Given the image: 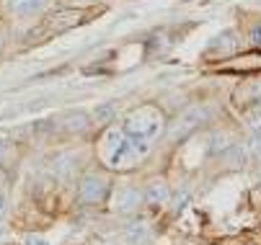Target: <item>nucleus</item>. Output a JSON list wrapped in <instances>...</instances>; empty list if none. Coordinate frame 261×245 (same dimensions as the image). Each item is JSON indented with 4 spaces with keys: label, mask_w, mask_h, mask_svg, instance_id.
Listing matches in <instances>:
<instances>
[{
    "label": "nucleus",
    "mask_w": 261,
    "mask_h": 245,
    "mask_svg": "<svg viewBox=\"0 0 261 245\" xmlns=\"http://www.w3.org/2000/svg\"><path fill=\"white\" fill-rule=\"evenodd\" d=\"M122 132L129 139H142V142H153V139L163 132V114H158L155 109H140L132 111L124 119Z\"/></svg>",
    "instance_id": "f257e3e1"
},
{
    "label": "nucleus",
    "mask_w": 261,
    "mask_h": 245,
    "mask_svg": "<svg viewBox=\"0 0 261 245\" xmlns=\"http://www.w3.org/2000/svg\"><path fill=\"white\" fill-rule=\"evenodd\" d=\"M103 158L111 168H129L137 158H142L135 142L119 129H109L103 137Z\"/></svg>",
    "instance_id": "f03ea898"
},
{
    "label": "nucleus",
    "mask_w": 261,
    "mask_h": 245,
    "mask_svg": "<svg viewBox=\"0 0 261 245\" xmlns=\"http://www.w3.org/2000/svg\"><path fill=\"white\" fill-rule=\"evenodd\" d=\"M210 119V109L207 106H194V109H189L178 121H176V127H173V132H171V139L176 142V139H184L189 132H194L199 124H204Z\"/></svg>",
    "instance_id": "7ed1b4c3"
},
{
    "label": "nucleus",
    "mask_w": 261,
    "mask_h": 245,
    "mask_svg": "<svg viewBox=\"0 0 261 245\" xmlns=\"http://www.w3.org/2000/svg\"><path fill=\"white\" fill-rule=\"evenodd\" d=\"M106 178L96 176V173H91V176H86L78 186V199L83 204H98L103 196H106Z\"/></svg>",
    "instance_id": "20e7f679"
},
{
    "label": "nucleus",
    "mask_w": 261,
    "mask_h": 245,
    "mask_svg": "<svg viewBox=\"0 0 261 245\" xmlns=\"http://www.w3.org/2000/svg\"><path fill=\"white\" fill-rule=\"evenodd\" d=\"M140 201H142V194L137 189H129V186H124V189H119L114 194V209H117L119 215L135 212V209L140 206Z\"/></svg>",
    "instance_id": "39448f33"
},
{
    "label": "nucleus",
    "mask_w": 261,
    "mask_h": 245,
    "mask_svg": "<svg viewBox=\"0 0 261 245\" xmlns=\"http://www.w3.org/2000/svg\"><path fill=\"white\" fill-rule=\"evenodd\" d=\"M124 242L127 245H147L150 242V227L145 222H132L124 230Z\"/></svg>",
    "instance_id": "423d86ee"
},
{
    "label": "nucleus",
    "mask_w": 261,
    "mask_h": 245,
    "mask_svg": "<svg viewBox=\"0 0 261 245\" xmlns=\"http://www.w3.org/2000/svg\"><path fill=\"white\" fill-rule=\"evenodd\" d=\"M72 170H75V155L72 152H65V155H57L55 165H52V173L57 181H70L72 178Z\"/></svg>",
    "instance_id": "0eeeda50"
},
{
    "label": "nucleus",
    "mask_w": 261,
    "mask_h": 245,
    "mask_svg": "<svg viewBox=\"0 0 261 245\" xmlns=\"http://www.w3.org/2000/svg\"><path fill=\"white\" fill-rule=\"evenodd\" d=\"M142 199L147 204H153V206H161V204L168 201V186L163 181H153L150 186H147V191L142 194Z\"/></svg>",
    "instance_id": "6e6552de"
},
{
    "label": "nucleus",
    "mask_w": 261,
    "mask_h": 245,
    "mask_svg": "<svg viewBox=\"0 0 261 245\" xmlns=\"http://www.w3.org/2000/svg\"><path fill=\"white\" fill-rule=\"evenodd\" d=\"M60 127L67 129V132H81V129L88 127V116L81 114V111H67V114L60 116Z\"/></svg>",
    "instance_id": "1a4fd4ad"
},
{
    "label": "nucleus",
    "mask_w": 261,
    "mask_h": 245,
    "mask_svg": "<svg viewBox=\"0 0 261 245\" xmlns=\"http://www.w3.org/2000/svg\"><path fill=\"white\" fill-rule=\"evenodd\" d=\"M8 6L18 16H34L36 11H42L44 0H8Z\"/></svg>",
    "instance_id": "9d476101"
},
{
    "label": "nucleus",
    "mask_w": 261,
    "mask_h": 245,
    "mask_svg": "<svg viewBox=\"0 0 261 245\" xmlns=\"http://www.w3.org/2000/svg\"><path fill=\"white\" fill-rule=\"evenodd\" d=\"M233 39H236L233 34H225V37L215 39V44H212V49H210V52H217V49H222V54L233 52V49H236V42H233Z\"/></svg>",
    "instance_id": "9b49d317"
},
{
    "label": "nucleus",
    "mask_w": 261,
    "mask_h": 245,
    "mask_svg": "<svg viewBox=\"0 0 261 245\" xmlns=\"http://www.w3.org/2000/svg\"><path fill=\"white\" fill-rule=\"evenodd\" d=\"M186 201H189V191H184V194L178 191V196L173 199V215H178V212H181V209H184V204H186Z\"/></svg>",
    "instance_id": "f8f14e48"
},
{
    "label": "nucleus",
    "mask_w": 261,
    "mask_h": 245,
    "mask_svg": "<svg viewBox=\"0 0 261 245\" xmlns=\"http://www.w3.org/2000/svg\"><path fill=\"white\" fill-rule=\"evenodd\" d=\"M111 114H114V109H111V106H109V103H106V106H101V109H96V114H93V116H96L98 121H106V119H111Z\"/></svg>",
    "instance_id": "ddd939ff"
},
{
    "label": "nucleus",
    "mask_w": 261,
    "mask_h": 245,
    "mask_svg": "<svg viewBox=\"0 0 261 245\" xmlns=\"http://www.w3.org/2000/svg\"><path fill=\"white\" fill-rule=\"evenodd\" d=\"M248 39H251L253 47H261V23H256V26L251 28V37H248Z\"/></svg>",
    "instance_id": "4468645a"
},
{
    "label": "nucleus",
    "mask_w": 261,
    "mask_h": 245,
    "mask_svg": "<svg viewBox=\"0 0 261 245\" xmlns=\"http://www.w3.org/2000/svg\"><path fill=\"white\" fill-rule=\"evenodd\" d=\"M23 245H49L44 237H39V235H29L26 240H23Z\"/></svg>",
    "instance_id": "2eb2a0df"
},
{
    "label": "nucleus",
    "mask_w": 261,
    "mask_h": 245,
    "mask_svg": "<svg viewBox=\"0 0 261 245\" xmlns=\"http://www.w3.org/2000/svg\"><path fill=\"white\" fill-rule=\"evenodd\" d=\"M251 121H253V127H258V121H261V106H256V111L251 114Z\"/></svg>",
    "instance_id": "dca6fc26"
},
{
    "label": "nucleus",
    "mask_w": 261,
    "mask_h": 245,
    "mask_svg": "<svg viewBox=\"0 0 261 245\" xmlns=\"http://www.w3.org/2000/svg\"><path fill=\"white\" fill-rule=\"evenodd\" d=\"M3 209H6V196L0 194V217H3Z\"/></svg>",
    "instance_id": "f3484780"
},
{
    "label": "nucleus",
    "mask_w": 261,
    "mask_h": 245,
    "mask_svg": "<svg viewBox=\"0 0 261 245\" xmlns=\"http://www.w3.org/2000/svg\"><path fill=\"white\" fill-rule=\"evenodd\" d=\"M3 147H6V142H3V137H0V155H3Z\"/></svg>",
    "instance_id": "a211bd4d"
},
{
    "label": "nucleus",
    "mask_w": 261,
    "mask_h": 245,
    "mask_svg": "<svg viewBox=\"0 0 261 245\" xmlns=\"http://www.w3.org/2000/svg\"><path fill=\"white\" fill-rule=\"evenodd\" d=\"M3 235H6V230H3V227H0V240H3Z\"/></svg>",
    "instance_id": "6ab92c4d"
}]
</instances>
